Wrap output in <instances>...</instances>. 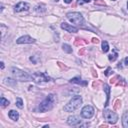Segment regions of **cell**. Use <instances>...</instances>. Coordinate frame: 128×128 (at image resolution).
Instances as JSON below:
<instances>
[{
    "mask_svg": "<svg viewBox=\"0 0 128 128\" xmlns=\"http://www.w3.org/2000/svg\"><path fill=\"white\" fill-rule=\"evenodd\" d=\"M56 100H57L56 99V95H54V94H49V95L39 104V110L41 112L50 111L53 107H54Z\"/></svg>",
    "mask_w": 128,
    "mask_h": 128,
    "instance_id": "cell-1",
    "label": "cell"
},
{
    "mask_svg": "<svg viewBox=\"0 0 128 128\" xmlns=\"http://www.w3.org/2000/svg\"><path fill=\"white\" fill-rule=\"evenodd\" d=\"M82 104V98L79 95H75L74 97H72V99L64 106V110L66 112H73L76 109H78L80 105Z\"/></svg>",
    "mask_w": 128,
    "mask_h": 128,
    "instance_id": "cell-2",
    "label": "cell"
},
{
    "mask_svg": "<svg viewBox=\"0 0 128 128\" xmlns=\"http://www.w3.org/2000/svg\"><path fill=\"white\" fill-rule=\"evenodd\" d=\"M11 73L13 77L16 80H19V81H30V80H32L31 75H29L27 72H25L23 70H20L19 68H16V67H12Z\"/></svg>",
    "mask_w": 128,
    "mask_h": 128,
    "instance_id": "cell-3",
    "label": "cell"
},
{
    "mask_svg": "<svg viewBox=\"0 0 128 128\" xmlns=\"http://www.w3.org/2000/svg\"><path fill=\"white\" fill-rule=\"evenodd\" d=\"M67 18H68L69 21H71L73 24L75 25H81L84 21L83 16L81 13L79 12H70V13H67Z\"/></svg>",
    "mask_w": 128,
    "mask_h": 128,
    "instance_id": "cell-4",
    "label": "cell"
},
{
    "mask_svg": "<svg viewBox=\"0 0 128 128\" xmlns=\"http://www.w3.org/2000/svg\"><path fill=\"white\" fill-rule=\"evenodd\" d=\"M103 116H104V119L110 124H115L117 122V120H118V115H117V114L115 112H113L112 110H109V109L104 110Z\"/></svg>",
    "mask_w": 128,
    "mask_h": 128,
    "instance_id": "cell-5",
    "label": "cell"
},
{
    "mask_svg": "<svg viewBox=\"0 0 128 128\" xmlns=\"http://www.w3.org/2000/svg\"><path fill=\"white\" fill-rule=\"evenodd\" d=\"M32 79L33 81L36 82V83H43V82H48L50 80H52L49 76H47L45 73L42 72H35L32 74Z\"/></svg>",
    "mask_w": 128,
    "mask_h": 128,
    "instance_id": "cell-6",
    "label": "cell"
},
{
    "mask_svg": "<svg viewBox=\"0 0 128 128\" xmlns=\"http://www.w3.org/2000/svg\"><path fill=\"white\" fill-rule=\"evenodd\" d=\"M94 115V108L90 105L84 106L81 110V116L85 119H90Z\"/></svg>",
    "mask_w": 128,
    "mask_h": 128,
    "instance_id": "cell-7",
    "label": "cell"
},
{
    "mask_svg": "<svg viewBox=\"0 0 128 128\" xmlns=\"http://www.w3.org/2000/svg\"><path fill=\"white\" fill-rule=\"evenodd\" d=\"M18 44H31V43H34L35 40L33 39L32 37L28 36V35H25V36H22L17 39L16 41Z\"/></svg>",
    "mask_w": 128,
    "mask_h": 128,
    "instance_id": "cell-8",
    "label": "cell"
},
{
    "mask_svg": "<svg viewBox=\"0 0 128 128\" xmlns=\"http://www.w3.org/2000/svg\"><path fill=\"white\" fill-rule=\"evenodd\" d=\"M30 8V5L28 3H26V2H19L15 5V8L14 10L16 12H21V11H27L29 10Z\"/></svg>",
    "mask_w": 128,
    "mask_h": 128,
    "instance_id": "cell-9",
    "label": "cell"
},
{
    "mask_svg": "<svg viewBox=\"0 0 128 128\" xmlns=\"http://www.w3.org/2000/svg\"><path fill=\"white\" fill-rule=\"evenodd\" d=\"M67 123H68L69 125H71V126H76V125L81 123V120H80L77 116L72 115V116L68 117V119H67Z\"/></svg>",
    "mask_w": 128,
    "mask_h": 128,
    "instance_id": "cell-10",
    "label": "cell"
},
{
    "mask_svg": "<svg viewBox=\"0 0 128 128\" xmlns=\"http://www.w3.org/2000/svg\"><path fill=\"white\" fill-rule=\"evenodd\" d=\"M61 28L64 29V30H66L67 32H71V33H75V32L78 31L77 27H75V26H72L70 24H67L65 22L61 23Z\"/></svg>",
    "mask_w": 128,
    "mask_h": 128,
    "instance_id": "cell-11",
    "label": "cell"
},
{
    "mask_svg": "<svg viewBox=\"0 0 128 128\" xmlns=\"http://www.w3.org/2000/svg\"><path fill=\"white\" fill-rule=\"evenodd\" d=\"M103 89H104V91L106 92V96H107V100H106V102H105V104H104V106L106 107L107 105H108L109 99H110V87L107 85V84H104V85H103Z\"/></svg>",
    "mask_w": 128,
    "mask_h": 128,
    "instance_id": "cell-12",
    "label": "cell"
},
{
    "mask_svg": "<svg viewBox=\"0 0 128 128\" xmlns=\"http://www.w3.org/2000/svg\"><path fill=\"white\" fill-rule=\"evenodd\" d=\"M8 116H9V118L12 119L13 121H17L18 118H19V114H18V112L15 111V110H10L9 113H8Z\"/></svg>",
    "mask_w": 128,
    "mask_h": 128,
    "instance_id": "cell-13",
    "label": "cell"
},
{
    "mask_svg": "<svg viewBox=\"0 0 128 128\" xmlns=\"http://www.w3.org/2000/svg\"><path fill=\"white\" fill-rule=\"evenodd\" d=\"M35 11L37 13H44L46 11V5H44V4H38L35 7Z\"/></svg>",
    "mask_w": 128,
    "mask_h": 128,
    "instance_id": "cell-14",
    "label": "cell"
},
{
    "mask_svg": "<svg viewBox=\"0 0 128 128\" xmlns=\"http://www.w3.org/2000/svg\"><path fill=\"white\" fill-rule=\"evenodd\" d=\"M122 125L124 128H128V112H125L122 116Z\"/></svg>",
    "mask_w": 128,
    "mask_h": 128,
    "instance_id": "cell-15",
    "label": "cell"
},
{
    "mask_svg": "<svg viewBox=\"0 0 128 128\" xmlns=\"http://www.w3.org/2000/svg\"><path fill=\"white\" fill-rule=\"evenodd\" d=\"M70 83H76V84H82V85H86V82H83L80 77H74L70 80Z\"/></svg>",
    "mask_w": 128,
    "mask_h": 128,
    "instance_id": "cell-16",
    "label": "cell"
},
{
    "mask_svg": "<svg viewBox=\"0 0 128 128\" xmlns=\"http://www.w3.org/2000/svg\"><path fill=\"white\" fill-rule=\"evenodd\" d=\"M117 56H118V53L116 52V50H113V52L108 56V59L110 60V61H115V60L117 59Z\"/></svg>",
    "mask_w": 128,
    "mask_h": 128,
    "instance_id": "cell-17",
    "label": "cell"
},
{
    "mask_svg": "<svg viewBox=\"0 0 128 128\" xmlns=\"http://www.w3.org/2000/svg\"><path fill=\"white\" fill-rule=\"evenodd\" d=\"M4 83L7 84V85H11V86L16 85V81H15V80H13V79H11V78H5L4 79Z\"/></svg>",
    "mask_w": 128,
    "mask_h": 128,
    "instance_id": "cell-18",
    "label": "cell"
},
{
    "mask_svg": "<svg viewBox=\"0 0 128 128\" xmlns=\"http://www.w3.org/2000/svg\"><path fill=\"white\" fill-rule=\"evenodd\" d=\"M0 104H1V107H7L9 105V101L7 99H5L4 97H1V100H0Z\"/></svg>",
    "mask_w": 128,
    "mask_h": 128,
    "instance_id": "cell-19",
    "label": "cell"
},
{
    "mask_svg": "<svg viewBox=\"0 0 128 128\" xmlns=\"http://www.w3.org/2000/svg\"><path fill=\"white\" fill-rule=\"evenodd\" d=\"M108 50H109V45H108V43H107V41H103L102 42V51L104 53H106V52H108Z\"/></svg>",
    "mask_w": 128,
    "mask_h": 128,
    "instance_id": "cell-20",
    "label": "cell"
},
{
    "mask_svg": "<svg viewBox=\"0 0 128 128\" xmlns=\"http://www.w3.org/2000/svg\"><path fill=\"white\" fill-rule=\"evenodd\" d=\"M62 48H63V50H64L65 52H67V53H71V52H72L71 46L68 45V44H63V45H62Z\"/></svg>",
    "mask_w": 128,
    "mask_h": 128,
    "instance_id": "cell-21",
    "label": "cell"
},
{
    "mask_svg": "<svg viewBox=\"0 0 128 128\" xmlns=\"http://www.w3.org/2000/svg\"><path fill=\"white\" fill-rule=\"evenodd\" d=\"M0 28H1V37L3 38L4 35H5V33H6V31H8V28L6 27L4 24H1V25H0Z\"/></svg>",
    "mask_w": 128,
    "mask_h": 128,
    "instance_id": "cell-22",
    "label": "cell"
},
{
    "mask_svg": "<svg viewBox=\"0 0 128 128\" xmlns=\"http://www.w3.org/2000/svg\"><path fill=\"white\" fill-rule=\"evenodd\" d=\"M87 42L86 41H83L82 39H80V38H76V40H75V42H74V44H75L76 46H79V45H84V44H86Z\"/></svg>",
    "mask_w": 128,
    "mask_h": 128,
    "instance_id": "cell-23",
    "label": "cell"
},
{
    "mask_svg": "<svg viewBox=\"0 0 128 128\" xmlns=\"http://www.w3.org/2000/svg\"><path fill=\"white\" fill-rule=\"evenodd\" d=\"M16 106L19 107V108H23V101L21 98H17L16 100Z\"/></svg>",
    "mask_w": 128,
    "mask_h": 128,
    "instance_id": "cell-24",
    "label": "cell"
},
{
    "mask_svg": "<svg viewBox=\"0 0 128 128\" xmlns=\"http://www.w3.org/2000/svg\"><path fill=\"white\" fill-rule=\"evenodd\" d=\"M116 85H121V86H124L125 85V80L123 79V78H121V77H119V79H118V81L116 82Z\"/></svg>",
    "mask_w": 128,
    "mask_h": 128,
    "instance_id": "cell-25",
    "label": "cell"
},
{
    "mask_svg": "<svg viewBox=\"0 0 128 128\" xmlns=\"http://www.w3.org/2000/svg\"><path fill=\"white\" fill-rule=\"evenodd\" d=\"M113 73V71H112V69L110 68V67H108V68H107L106 69V71L104 72V74H105V75L106 76H109V75H111V74Z\"/></svg>",
    "mask_w": 128,
    "mask_h": 128,
    "instance_id": "cell-26",
    "label": "cell"
},
{
    "mask_svg": "<svg viewBox=\"0 0 128 128\" xmlns=\"http://www.w3.org/2000/svg\"><path fill=\"white\" fill-rule=\"evenodd\" d=\"M119 77H120V76H115V77H113V78L110 80V83H111V84H116V82L118 81Z\"/></svg>",
    "mask_w": 128,
    "mask_h": 128,
    "instance_id": "cell-27",
    "label": "cell"
},
{
    "mask_svg": "<svg viewBox=\"0 0 128 128\" xmlns=\"http://www.w3.org/2000/svg\"><path fill=\"white\" fill-rule=\"evenodd\" d=\"M119 105H120V101L117 100L116 102H115V105H114V109H118L119 108Z\"/></svg>",
    "mask_w": 128,
    "mask_h": 128,
    "instance_id": "cell-28",
    "label": "cell"
},
{
    "mask_svg": "<svg viewBox=\"0 0 128 128\" xmlns=\"http://www.w3.org/2000/svg\"><path fill=\"white\" fill-rule=\"evenodd\" d=\"M92 42L97 44V43H99V39H98V38H93V39H92Z\"/></svg>",
    "mask_w": 128,
    "mask_h": 128,
    "instance_id": "cell-29",
    "label": "cell"
},
{
    "mask_svg": "<svg viewBox=\"0 0 128 128\" xmlns=\"http://www.w3.org/2000/svg\"><path fill=\"white\" fill-rule=\"evenodd\" d=\"M124 63H125L126 66H128V57H126V58L124 59Z\"/></svg>",
    "mask_w": 128,
    "mask_h": 128,
    "instance_id": "cell-30",
    "label": "cell"
},
{
    "mask_svg": "<svg viewBox=\"0 0 128 128\" xmlns=\"http://www.w3.org/2000/svg\"><path fill=\"white\" fill-rule=\"evenodd\" d=\"M83 53H84V49H82V50H79V54H80V55H82Z\"/></svg>",
    "mask_w": 128,
    "mask_h": 128,
    "instance_id": "cell-31",
    "label": "cell"
},
{
    "mask_svg": "<svg viewBox=\"0 0 128 128\" xmlns=\"http://www.w3.org/2000/svg\"><path fill=\"white\" fill-rule=\"evenodd\" d=\"M64 2L65 3H70V2H72V0H64Z\"/></svg>",
    "mask_w": 128,
    "mask_h": 128,
    "instance_id": "cell-32",
    "label": "cell"
},
{
    "mask_svg": "<svg viewBox=\"0 0 128 128\" xmlns=\"http://www.w3.org/2000/svg\"><path fill=\"white\" fill-rule=\"evenodd\" d=\"M0 64H1V69H3V68H4V63H3V62H1Z\"/></svg>",
    "mask_w": 128,
    "mask_h": 128,
    "instance_id": "cell-33",
    "label": "cell"
},
{
    "mask_svg": "<svg viewBox=\"0 0 128 128\" xmlns=\"http://www.w3.org/2000/svg\"><path fill=\"white\" fill-rule=\"evenodd\" d=\"M83 2H85V3H88V2H90V0H83Z\"/></svg>",
    "mask_w": 128,
    "mask_h": 128,
    "instance_id": "cell-34",
    "label": "cell"
},
{
    "mask_svg": "<svg viewBox=\"0 0 128 128\" xmlns=\"http://www.w3.org/2000/svg\"><path fill=\"white\" fill-rule=\"evenodd\" d=\"M127 7H128V2H127Z\"/></svg>",
    "mask_w": 128,
    "mask_h": 128,
    "instance_id": "cell-35",
    "label": "cell"
},
{
    "mask_svg": "<svg viewBox=\"0 0 128 128\" xmlns=\"http://www.w3.org/2000/svg\"><path fill=\"white\" fill-rule=\"evenodd\" d=\"M55 1H58V0H55Z\"/></svg>",
    "mask_w": 128,
    "mask_h": 128,
    "instance_id": "cell-36",
    "label": "cell"
}]
</instances>
